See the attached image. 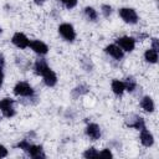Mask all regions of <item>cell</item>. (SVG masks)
<instances>
[{"mask_svg": "<svg viewBox=\"0 0 159 159\" xmlns=\"http://www.w3.org/2000/svg\"><path fill=\"white\" fill-rule=\"evenodd\" d=\"M16 148H17V149H21L22 152H25L26 155L30 157V158H32V159H45V158H46L43 147L40 145V144H34V143H31L27 138L21 139V140L16 144Z\"/></svg>", "mask_w": 159, "mask_h": 159, "instance_id": "obj_1", "label": "cell"}, {"mask_svg": "<svg viewBox=\"0 0 159 159\" xmlns=\"http://www.w3.org/2000/svg\"><path fill=\"white\" fill-rule=\"evenodd\" d=\"M12 92L19 98H34L36 97L35 88L26 81H19L12 88Z\"/></svg>", "mask_w": 159, "mask_h": 159, "instance_id": "obj_2", "label": "cell"}, {"mask_svg": "<svg viewBox=\"0 0 159 159\" xmlns=\"http://www.w3.org/2000/svg\"><path fill=\"white\" fill-rule=\"evenodd\" d=\"M58 35L67 42H73L76 40V30L72 24L70 22H62L58 25Z\"/></svg>", "mask_w": 159, "mask_h": 159, "instance_id": "obj_3", "label": "cell"}, {"mask_svg": "<svg viewBox=\"0 0 159 159\" xmlns=\"http://www.w3.org/2000/svg\"><path fill=\"white\" fill-rule=\"evenodd\" d=\"M118 15L128 25H135L139 21V16L133 7H120L118 10Z\"/></svg>", "mask_w": 159, "mask_h": 159, "instance_id": "obj_4", "label": "cell"}, {"mask_svg": "<svg viewBox=\"0 0 159 159\" xmlns=\"http://www.w3.org/2000/svg\"><path fill=\"white\" fill-rule=\"evenodd\" d=\"M15 101L10 97H4L0 99V112L5 118H12L16 114V109L14 107Z\"/></svg>", "mask_w": 159, "mask_h": 159, "instance_id": "obj_5", "label": "cell"}, {"mask_svg": "<svg viewBox=\"0 0 159 159\" xmlns=\"http://www.w3.org/2000/svg\"><path fill=\"white\" fill-rule=\"evenodd\" d=\"M124 124L128 128H133L135 130H140L143 128H145V120L143 117L138 116V114H129L128 117H125L124 119Z\"/></svg>", "mask_w": 159, "mask_h": 159, "instance_id": "obj_6", "label": "cell"}, {"mask_svg": "<svg viewBox=\"0 0 159 159\" xmlns=\"http://www.w3.org/2000/svg\"><path fill=\"white\" fill-rule=\"evenodd\" d=\"M124 52H132L135 48V43L137 41L134 40L133 36H120L116 39V42Z\"/></svg>", "mask_w": 159, "mask_h": 159, "instance_id": "obj_7", "label": "cell"}, {"mask_svg": "<svg viewBox=\"0 0 159 159\" xmlns=\"http://www.w3.org/2000/svg\"><path fill=\"white\" fill-rule=\"evenodd\" d=\"M11 43H12L15 47H17L19 50H25V48H27V47L30 46V39H29L24 32L17 31V32H15V34L12 35V37H11Z\"/></svg>", "mask_w": 159, "mask_h": 159, "instance_id": "obj_8", "label": "cell"}, {"mask_svg": "<svg viewBox=\"0 0 159 159\" xmlns=\"http://www.w3.org/2000/svg\"><path fill=\"white\" fill-rule=\"evenodd\" d=\"M36 55L39 56H45L50 51V47L46 42H43L42 40H39V39H34V40H30V46H29Z\"/></svg>", "mask_w": 159, "mask_h": 159, "instance_id": "obj_9", "label": "cell"}, {"mask_svg": "<svg viewBox=\"0 0 159 159\" xmlns=\"http://www.w3.org/2000/svg\"><path fill=\"white\" fill-rule=\"evenodd\" d=\"M104 52L109 57H112L113 60H116V61H120V60L124 58V51L117 43H109V45H107L104 47Z\"/></svg>", "mask_w": 159, "mask_h": 159, "instance_id": "obj_10", "label": "cell"}, {"mask_svg": "<svg viewBox=\"0 0 159 159\" xmlns=\"http://www.w3.org/2000/svg\"><path fill=\"white\" fill-rule=\"evenodd\" d=\"M84 134L87 135V138H89V140H98L102 137V130L101 127L97 123H88L84 128Z\"/></svg>", "mask_w": 159, "mask_h": 159, "instance_id": "obj_11", "label": "cell"}, {"mask_svg": "<svg viewBox=\"0 0 159 159\" xmlns=\"http://www.w3.org/2000/svg\"><path fill=\"white\" fill-rule=\"evenodd\" d=\"M32 70H34V73H35L36 76H41V77H42L45 73H47V72L51 70V67L48 66V63H47V61H46L45 58L40 57V58H37V60L34 62Z\"/></svg>", "mask_w": 159, "mask_h": 159, "instance_id": "obj_12", "label": "cell"}, {"mask_svg": "<svg viewBox=\"0 0 159 159\" xmlns=\"http://www.w3.org/2000/svg\"><path fill=\"white\" fill-rule=\"evenodd\" d=\"M139 132H140L139 133V140H140L142 145L145 147V148L153 147V144H154V135H153V133L149 129H147V127L140 129Z\"/></svg>", "mask_w": 159, "mask_h": 159, "instance_id": "obj_13", "label": "cell"}, {"mask_svg": "<svg viewBox=\"0 0 159 159\" xmlns=\"http://www.w3.org/2000/svg\"><path fill=\"white\" fill-rule=\"evenodd\" d=\"M140 107L147 113H153L155 111V103L154 99L150 96H143L140 98Z\"/></svg>", "mask_w": 159, "mask_h": 159, "instance_id": "obj_14", "label": "cell"}, {"mask_svg": "<svg viewBox=\"0 0 159 159\" xmlns=\"http://www.w3.org/2000/svg\"><path fill=\"white\" fill-rule=\"evenodd\" d=\"M111 89H112V92H113L114 96L122 97V96L124 94V92H125L123 81H122V80H118V78L112 80V82H111Z\"/></svg>", "mask_w": 159, "mask_h": 159, "instance_id": "obj_15", "label": "cell"}, {"mask_svg": "<svg viewBox=\"0 0 159 159\" xmlns=\"http://www.w3.org/2000/svg\"><path fill=\"white\" fill-rule=\"evenodd\" d=\"M42 81H43L45 86H47V87H55L57 84V82H58V78H57L56 72L51 68L47 73H45L42 76Z\"/></svg>", "mask_w": 159, "mask_h": 159, "instance_id": "obj_16", "label": "cell"}, {"mask_svg": "<svg viewBox=\"0 0 159 159\" xmlns=\"http://www.w3.org/2000/svg\"><path fill=\"white\" fill-rule=\"evenodd\" d=\"M88 92H89V87H88L86 83H80V84H77V86L71 91V96H72L75 99H77V98H80V97L87 94Z\"/></svg>", "mask_w": 159, "mask_h": 159, "instance_id": "obj_17", "label": "cell"}, {"mask_svg": "<svg viewBox=\"0 0 159 159\" xmlns=\"http://www.w3.org/2000/svg\"><path fill=\"white\" fill-rule=\"evenodd\" d=\"M123 83H124L125 92H129V93H133L138 87V82H137L135 77H133V76H127L123 80Z\"/></svg>", "mask_w": 159, "mask_h": 159, "instance_id": "obj_18", "label": "cell"}, {"mask_svg": "<svg viewBox=\"0 0 159 159\" xmlns=\"http://www.w3.org/2000/svg\"><path fill=\"white\" fill-rule=\"evenodd\" d=\"M144 60H145V62H148L150 65L157 63L158 62V51L154 50V48H152V47H149L144 52Z\"/></svg>", "mask_w": 159, "mask_h": 159, "instance_id": "obj_19", "label": "cell"}, {"mask_svg": "<svg viewBox=\"0 0 159 159\" xmlns=\"http://www.w3.org/2000/svg\"><path fill=\"white\" fill-rule=\"evenodd\" d=\"M83 14L87 17V20H89L92 22H94V21L98 20V11L93 6H86L83 9Z\"/></svg>", "mask_w": 159, "mask_h": 159, "instance_id": "obj_20", "label": "cell"}, {"mask_svg": "<svg viewBox=\"0 0 159 159\" xmlns=\"http://www.w3.org/2000/svg\"><path fill=\"white\" fill-rule=\"evenodd\" d=\"M81 67L86 71V72H91L93 70V62L91 60V57H82L81 58Z\"/></svg>", "mask_w": 159, "mask_h": 159, "instance_id": "obj_21", "label": "cell"}, {"mask_svg": "<svg viewBox=\"0 0 159 159\" xmlns=\"http://www.w3.org/2000/svg\"><path fill=\"white\" fill-rule=\"evenodd\" d=\"M82 157L86 158V159L98 158V150H97V148H94V147H89V148H87V149L82 153Z\"/></svg>", "mask_w": 159, "mask_h": 159, "instance_id": "obj_22", "label": "cell"}, {"mask_svg": "<svg viewBox=\"0 0 159 159\" xmlns=\"http://www.w3.org/2000/svg\"><path fill=\"white\" fill-rule=\"evenodd\" d=\"M16 63H17V66H19L20 68H22L24 71H26V70L31 66L30 61H29L27 58L22 57V56H16Z\"/></svg>", "mask_w": 159, "mask_h": 159, "instance_id": "obj_23", "label": "cell"}, {"mask_svg": "<svg viewBox=\"0 0 159 159\" xmlns=\"http://www.w3.org/2000/svg\"><path fill=\"white\" fill-rule=\"evenodd\" d=\"M101 12L104 17H109L113 12V7L109 5V4H102L101 5Z\"/></svg>", "mask_w": 159, "mask_h": 159, "instance_id": "obj_24", "label": "cell"}, {"mask_svg": "<svg viewBox=\"0 0 159 159\" xmlns=\"http://www.w3.org/2000/svg\"><path fill=\"white\" fill-rule=\"evenodd\" d=\"M67 10H72V9H75L76 6H77V4H78V0H58Z\"/></svg>", "mask_w": 159, "mask_h": 159, "instance_id": "obj_25", "label": "cell"}, {"mask_svg": "<svg viewBox=\"0 0 159 159\" xmlns=\"http://www.w3.org/2000/svg\"><path fill=\"white\" fill-rule=\"evenodd\" d=\"M98 158H113V153L109 148H103L101 152H98Z\"/></svg>", "mask_w": 159, "mask_h": 159, "instance_id": "obj_26", "label": "cell"}, {"mask_svg": "<svg viewBox=\"0 0 159 159\" xmlns=\"http://www.w3.org/2000/svg\"><path fill=\"white\" fill-rule=\"evenodd\" d=\"M149 35L148 34H142V32H137V34H134V40L135 41H144L147 37H148Z\"/></svg>", "mask_w": 159, "mask_h": 159, "instance_id": "obj_27", "label": "cell"}, {"mask_svg": "<svg viewBox=\"0 0 159 159\" xmlns=\"http://www.w3.org/2000/svg\"><path fill=\"white\" fill-rule=\"evenodd\" d=\"M7 154H9V150H7V148H6L5 145L0 144V159H1V158H5V157H7Z\"/></svg>", "mask_w": 159, "mask_h": 159, "instance_id": "obj_28", "label": "cell"}, {"mask_svg": "<svg viewBox=\"0 0 159 159\" xmlns=\"http://www.w3.org/2000/svg\"><path fill=\"white\" fill-rule=\"evenodd\" d=\"M152 48H154V50H159V40L157 39V37H153L152 39V46H150Z\"/></svg>", "mask_w": 159, "mask_h": 159, "instance_id": "obj_29", "label": "cell"}, {"mask_svg": "<svg viewBox=\"0 0 159 159\" xmlns=\"http://www.w3.org/2000/svg\"><path fill=\"white\" fill-rule=\"evenodd\" d=\"M4 80H5V75H4V67H0V89L4 84Z\"/></svg>", "mask_w": 159, "mask_h": 159, "instance_id": "obj_30", "label": "cell"}, {"mask_svg": "<svg viewBox=\"0 0 159 159\" xmlns=\"http://www.w3.org/2000/svg\"><path fill=\"white\" fill-rule=\"evenodd\" d=\"M0 67H5V56L2 52H0Z\"/></svg>", "mask_w": 159, "mask_h": 159, "instance_id": "obj_31", "label": "cell"}, {"mask_svg": "<svg viewBox=\"0 0 159 159\" xmlns=\"http://www.w3.org/2000/svg\"><path fill=\"white\" fill-rule=\"evenodd\" d=\"M46 0H36V4H42V2H45Z\"/></svg>", "mask_w": 159, "mask_h": 159, "instance_id": "obj_32", "label": "cell"}, {"mask_svg": "<svg viewBox=\"0 0 159 159\" xmlns=\"http://www.w3.org/2000/svg\"><path fill=\"white\" fill-rule=\"evenodd\" d=\"M1 34H2V27L0 26V35H1Z\"/></svg>", "mask_w": 159, "mask_h": 159, "instance_id": "obj_33", "label": "cell"}]
</instances>
